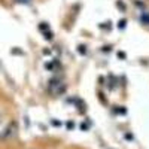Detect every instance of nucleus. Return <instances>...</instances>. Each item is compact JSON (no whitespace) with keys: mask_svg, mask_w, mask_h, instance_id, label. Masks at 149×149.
Returning <instances> with one entry per match:
<instances>
[{"mask_svg":"<svg viewBox=\"0 0 149 149\" xmlns=\"http://www.w3.org/2000/svg\"><path fill=\"white\" fill-rule=\"evenodd\" d=\"M143 21H146V22H149V15H143Z\"/></svg>","mask_w":149,"mask_h":149,"instance_id":"obj_3","label":"nucleus"},{"mask_svg":"<svg viewBox=\"0 0 149 149\" xmlns=\"http://www.w3.org/2000/svg\"><path fill=\"white\" fill-rule=\"evenodd\" d=\"M19 2H26V0H19Z\"/></svg>","mask_w":149,"mask_h":149,"instance_id":"obj_5","label":"nucleus"},{"mask_svg":"<svg viewBox=\"0 0 149 149\" xmlns=\"http://www.w3.org/2000/svg\"><path fill=\"white\" fill-rule=\"evenodd\" d=\"M51 88H52V91L55 94H60V93H63L64 85H63V82H61L60 79H54V81H51Z\"/></svg>","mask_w":149,"mask_h":149,"instance_id":"obj_1","label":"nucleus"},{"mask_svg":"<svg viewBox=\"0 0 149 149\" xmlns=\"http://www.w3.org/2000/svg\"><path fill=\"white\" fill-rule=\"evenodd\" d=\"M15 136V124H10V125H8V130H5L2 134H0V137L2 139H10Z\"/></svg>","mask_w":149,"mask_h":149,"instance_id":"obj_2","label":"nucleus"},{"mask_svg":"<svg viewBox=\"0 0 149 149\" xmlns=\"http://www.w3.org/2000/svg\"><path fill=\"white\" fill-rule=\"evenodd\" d=\"M125 26V21H119V27H124Z\"/></svg>","mask_w":149,"mask_h":149,"instance_id":"obj_4","label":"nucleus"}]
</instances>
